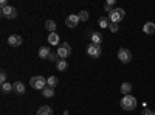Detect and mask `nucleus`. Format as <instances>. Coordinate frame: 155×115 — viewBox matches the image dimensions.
I'll list each match as a JSON object with an SVG mask.
<instances>
[{"instance_id": "1", "label": "nucleus", "mask_w": 155, "mask_h": 115, "mask_svg": "<svg viewBox=\"0 0 155 115\" xmlns=\"http://www.w3.org/2000/svg\"><path fill=\"white\" fill-rule=\"evenodd\" d=\"M120 104L124 110H134L137 107V98L134 95H124Z\"/></svg>"}, {"instance_id": "2", "label": "nucleus", "mask_w": 155, "mask_h": 115, "mask_svg": "<svg viewBox=\"0 0 155 115\" xmlns=\"http://www.w3.org/2000/svg\"><path fill=\"white\" fill-rule=\"evenodd\" d=\"M30 86L33 89H37V90H44V89L47 87V79L44 78V76H41V75L33 76V78L30 79Z\"/></svg>"}, {"instance_id": "3", "label": "nucleus", "mask_w": 155, "mask_h": 115, "mask_svg": "<svg viewBox=\"0 0 155 115\" xmlns=\"http://www.w3.org/2000/svg\"><path fill=\"white\" fill-rule=\"evenodd\" d=\"M124 16H126V11L123 8H115L109 14V20H110V23H120L124 19Z\"/></svg>"}, {"instance_id": "4", "label": "nucleus", "mask_w": 155, "mask_h": 115, "mask_svg": "<svg viewBox=\"0 0 155 115\" xmlns=\"http://www.w3.org/2000/svg\"><path fill=\"white\" fill-rule=\"evenodd\" d=\"M58 56H59V59H67L70 55H71V47H70V44H67V42H62L61 45H59V48H58Z\"/></svg>"}, {"instance_id": "5", "label": "nucleus", "mask_w": 155, "mask_h": 115, "mask_svg": "<svg viewBox=\"0 0 155 115\" xmlns=\"http://www.w3.org/2000/svg\"><path fill=\"white\" fill-rule=\"evenodd\" d=\"M2 17L9 19V20L16 19V17H17V9H16L14 6H11V5H8V6L2 8Z\"/></svg>"}, {"instance_id": "6", "label": "nucleus", "mask_w": 155, "mask_h": 115, "mask_svg": "<svg viewBox=\"0 0 155 115\" xmlns=\"http://www.w3.org/2000/svg\"><path fill=\"white\" fill-rule=\"evenodd\" d=\"M118 59L123 62V64H129L132 61V53H130V50H127V48H120L118 50Z\"/></svg>"}, {"instance_id": "7", "label": "nucleus", "mask_w": 155, "mask_h": 115, "mask_svg": "<svg viewBox=\"0 0 155 115\" xmlns=\"http://www.w3.org/2000/svg\"><path fill=\"white\" fill-rule=\"evenodd\" d=\"M102 53V48L101 45H96V44H88L87 47V55L92 56V58H99Z\"/></svg>"}, {"instance_id": "8", "label": "nucleus", "mask_w": 155, "mask_h": 115, "mask_svg": "<svg viewBox=\"0 0 155 115\" xmlns=\"http://www.w3.org/2000/svg\"><path fill=\"white\" fill-rule=\"evenodd\" d=\"M8 44H9L11 47H20V45H22V36H19V34H11V36L8 37Z\"/></svg>"}, {"instance_id": "9", "label": "nucleus", "mask_w": 155, "mask_h": 115, "mask_svg": "<svg viewBox=\"0 0 155 115\" xmlns=\"http://www.w3.org/2000/svg\"><path fill=\"white\" fill-rule=\"evenodd\" d=\"M79 22L81 20H79V17H78V14H71V16H68L65 19V25H67V27H70V28L78 27V23H79Z\"/></svg>"}, {"instance_id": "10", "label": "nucleus", "mask_w": 155, "mask_h": 115, "mask_svg": "<svg viewBox=\"0 0 155 115\" xmlns=\"http://www.w3.org/2000/svg\"><path fill=\"white\" fill-rule=\"evenodd\" d=\"M48 44L50 45H61L59 44V34L58 33H50L48 34Z\"/></svg>"}, {"instance_id": "11", "label": "nucleus", "mask_w": 155, "mask_h": 115, "mask_svg": "<svg viewBox=\"0 0 155 115\" xmlns=\"http://www.w3.org/2000/svg\"><path fill=\"white\" fill-rule=\"evenodd\" d=\"M143 31L146 34H153L155 33V23L153 22H146L144 27H143Z\"/></svg>"}, {"instance_id": "12", "label": "nucleus", "mask_w": 155, "mask_h": 115, "mask_svg": "<svg viewBox=\"0 0 155 115\" xmlns=\"http://www.w3.org/2000/svg\"><path fill=\"white\" fill-rule=\"evenodd\" d=\"M67 67H68V62H67V59H58V62H56V69H58L59 72L67 70Z\"/></svg>"}, {"instance_id": "13", "label": "nucleus", "mask_w": 155, "mask_h": 115, "mask_svg": "<svg viewBox=\"0 0 155 115\" xmlns=\"http://www.w3.org/2000/svg\"><path fill=\"white\" fill-rule=\"evenodd\" d=\"M132 84L130 83H123L121 84V93L123 95H130V92H132Z\"/></svg>"}, {"instance_id": "14", "label": "nucleus", "mask_w": 155, "mask_h": 115, "mask_svg": "<svg viewBox=\"0 0 155 115\" xmlns=\"http://www.w3.org/2000/svg\"><path fill=\"white\" fill-rule=\"evenodd\" d=\"M50 48L48 47H41L39 48V58L41 59H48V56H50Z\"/></svg>"}, {"instance_id": "15", "label": "nucleus", "mask_w": 155, "mask_h": 115, "mask_svg": "<svg viewBox=\"0 0 155 115\" xmlns=\"http://www.w3.org/2000/svg\"><path fill=\"white\" fill-rule=\"evenodd\" d=\"M36 115H53V109H51L50 106H42L36 112Z\"/></svg>"}, {"instance_id": "16", "label": "nucleus", "mask_w": 155, "mask_h": 115, "mask_svg": "<svg viewBox=\"0 0 155 115\" xmlns=\"http://www.w3.org/2000/svg\"><path fill=\"white\" fill-rule=\"evenodd\" d=\"M14 92L19 93V95L25 93V84H23L22 81H16V83H14Z\"/></svg>"}, {"instance_id": "17", "label": "nucleus", "mask_w": 155, "mask_h": 115, "mask_svg": "<svg viewBox=\"0 0 155 115\" xmlns=\"http://www.w3.org/2000/svg\"><path fill=\"white\" fill-rule=\"evenodd\" d=\"M45 28L50 31V33H56V28H58V25L54 20H47L45 22Z\"/></svg>"}, {"instance_id": "18", "label": "nucleus", "mask_w": 155, "mask_h": 115, "mask_svg": "<svg viewBox=\"0 0 155 115\" xmlns=\"http://www.w3.org/2000/svg\"><path fill=\"white\" fill-rule=\"evenodd\" d=\"M42 95L45 96V98H51V96H54V89L53 87H45L44 90H42Z\"/></svg>"}, {"instance_id": "19", "label": "nucleus", "mask_w": 155, "mask_h": 115, "mask_svg": "<svg viewBox=\"0 0 155 115\" xmlns=\"http://www.w3.org/2000/svg\"><path fill=\"white\" fill-rule=\"evenodd\" d=\"M101 41H102V34L101 33H93L92 34V44L101 45Z\"/></svg>"}, {"instance_id": "20", "label": "nucleus", "mask_w": 155, "mask_h": 115, "mask_svg": "<svg viewBox=\"0 0 155 115\" xmlns=\"http://www.w3.org/2000/svg\"><path fill=\"white\" fill-rule=\"evenodd\" d=\"M58 83H59V81H58L56 76H50V78L47 79V86H48V87H53V89L58 86Z\"/></svg>"}, {"instance_id": "21", "label": "nucleus", "mask_w": 155, "mask_h": 115, "mask_svg": "<svg viewBox=\"0 0 155 115\" xmlns=\"http://www.w3.org/2000/svg\"><path fill=\"white\" fill-rule=\"evenodd\" d=\"M11 90H14V84H9V83L2 84V92H3V93H8V92H11Z\"/></svg>"}, {"instance_id": "22", "label": "nucleus", "mask_w": 155, "mask_h": 115, "mask_svg": "<svg viewBox=\"0 0 155 115\" xmlns=\"http://www.w3.org/2000/svg\"><path fill=\"white\" fill-rule=\"evenodd\" d=\"M98 23H99V27H101V28H107V27H110V25H109V19H107V17H99Z\"/></svg>"}, {"instance_id": "23", "label": "nucleus", "mask_w": 155, "mask_h": 115, "mask_svg": "<svg viewBox=\"0 0 155 115\" xmlns=\"http://www.w3.org/2000/svg\"><path fill=\"white\" fill-rule=\"evenodd\" d=\"M104 9H106L107 12H112V11L115 9V0H109V2L104 5Z\"/></svg>"}, {"instance_id": "24", "label": "nucleus", "mask_w": 155, "mask_h": 115, "mask_svg": "<svg viewBox=\"0 0 155 115\" xmlns=\"http://www.w3.org/2000/svg\"><path fill=\"white\" fill-rule=\"evenodd\" d=\"M78 17H79V20H81V22H85V20H88V12L84 9V11H81L79 14H78Z\"/></svg>"}, {"instance_id": "25", "label": "nucleus", "mask_w": 155, "mask_h": 115, "mask_svg": "<svg viewBox=\"0 0 155 115\" xmlns=\"http://www.w3.org/2000/svg\"><path fill=\"white\" fill-rule=\"evenodd\" d=\"M109 28H110L112 33H116V31L120 30V25H118V23H110V27H109Z\"/></svg>"}, {"instance_id": "26", "label": "nucleus", "mask_w": 155, "mask_h": 115, "mask_svg": "<svg viewBox=\"0 0 155 115\" xmlns=\"http://www.w3.org/2000/svg\"><path fill=\"white\" fill-rule=\"evenodd\" d=\"M0 83H2V84L6 83V72L5 70H2V73H0Z\"/></svg>"}, {"instance_id": "27", "label": "nucleus", "mask_w": 155, "mask_h": 115, "mask_svg": "<svg viewBox=\"0 0 155 115\" xmlns=\"http://www.w3.org/2000/svg\"><path fill=\"white\" fill-rule=\"evenodd\" d=\"M141 115H155V112H153V110H150V109H147V107H144V109H143V112H141Z\"/></svg>"}, {"instance_id": "28", "label": "nucleus", "mask_w": 155, "mask_h": 115, "mask_svg": "<svg viewBox=\"0 0 155 115\" xmlns=\"http://www.w3.org/2000/svg\"><path fill=\"white\" fill-rule=\"evenodd\" d=\"M48 59H50V61H54V62H58V59H59V56H58V53H50V56H48Z\"/></svg>"}, {"instance_id": "29", "label": "nucleus", "mask_w": 155, "mask_h": 115, "mask_svg": "<svg viewBox=\"0 0 155 115\" xmlns=\"http://www.w3.org/2000/svg\"><path fill=\"white\" fill-rule=\"evenodd\" d=\"M0 5H2V8L8 6V3H6V0H2V2H0Z\"/></svg>"}]
</instances>
